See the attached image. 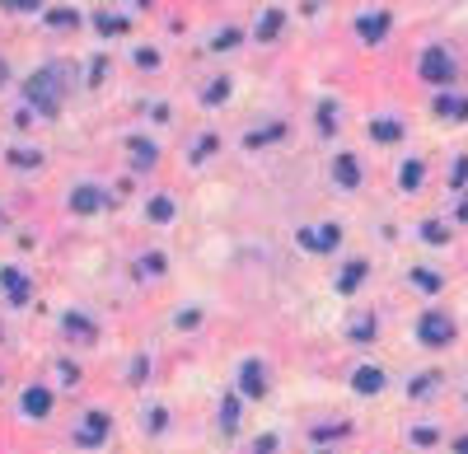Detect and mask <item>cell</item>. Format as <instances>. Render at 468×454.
<instances>
[{
    "label": "cell",
    "mask_w": 468,
    "mask_h": 454,
    "mask_svg": "<svg viewBox=\"0 0 468 454\" xmlns=\"http://www.w3.org/2000/svg\"><path fill=\"white\" fill-rule=\"evenodd\" d=\"M421 75L431 84H449V75H454V66H449V56L441 52V47H431V52L421 56Z\"/></svg>",
    "instance_id": "obj_1"
},
{
    "label": "cell",
    "mask_w": 468,
    "mask_h": 454,
    "mask_svg": "<svg viewBox=\"0 0 468 454\" xmlns=\"http://www.w3.org/2000/svg\"><path fill=\"white\" fill-rule=\"evenodd\" d=\"M449 337H454V323L445 319V314H426V319H421V342H426V347H441Z\"/></svg>",
    "instance_id": "obj_2"
},
{
    "label": "cell",
    "mask_w": 468,
    "mask_h": 454,
    "mask_svg": "<svg viewBox=\"0 0 468 454\" xmlns=\"http://www.w3.org/2000/svg\"><path fill=\"white\" fill-rule=\"evenodd\" d=\"M104 435H108V417L104 412H89L84 417V431H80V445H99Z\"/></svg>",
    "instance_id": "obj_3"
},
{
    "label": "cell",
    "mask_w": 468,
    "mask_h": 454,
    "mask_svg": "<svg viewBox=\"0 0 468 454\" xmlns=\"http://www.w3.org/2000/svg\"><path fill=\"white\" fill-rule=\"evenodd\" d=\"M300 243H305V248H314V253L338 248V230H333V225H328V230H305V235H300Z\"/></svg>",
    "instance_id": "obj_4"
},
{
    "label": "cell",
    "mask_w": 468,
    "mask_h": 454,
    "mask_svg": "<svg viewBox=\"0 0 468 454\" xmlns=\"http://www.w3.org/2000/svg\"><path fill=\"white\" fill-rule=\"evenodd\" d=\"M47 407H52V394H47V389H28L24 394V412L28 417H47Z\"/></svg>",
    "instance_id": "obj_5"
},
{
    "label": "cell",
    "mask_w": 468,
    "mask_h": 454,
    "mask_svg": "<svg viewBox=\"0 0 468 454\" xmlns=\"http://www.w3.org/2000/svg\"><path fill=\"white\" fill-rule=\"evenodd\" d=\"M0 281H5V291H10V300H14V304H19V300H28V281H24V276H19L14 267L0 272Z\"/></svg>",
    "instance_id": "obj_6"
},
{
    "label": "cell",
    "mask_w": 468,
    "mask_h": 454,
    "mask_svg": "<svg viewBox=\"0 0 468 454\" xmlns=\"http://www.w3.org/2000/svg\"><path fill=\"white\" fill-rule=\"evenodd\" d=\"M356 389L361 394H379L384 389V374L375 370V366H365V370H356Z\"/></svg>",
    "instance_id": "obj_7"
},
{
    "label": "cell",
    "mask_w": 468,
    "mask_h": 454,
    "mask_svg": "<svg viewBox=\"0 0 468 454\" xmlns=\"http://www.w3.org/2000/svg\"><path fill=\"white\" fill-rule=\"evenodd\" d=\"M338 183H347V187L361 183V169H356V160H351V155H342V160H338Z\"/></svg>",
    "instance_id": "obj_8"
},
{
    "label": "cell",
    "mask_w": 468,
    "mask_h": 454,
    "mask_svg": "<svg viewBox=\"0 0 468 454\" xmlns=\"http://www.w3.org/2000/svg\"><path fill=\"white\" fill-rule=\"evenodd\" d=\"M370 132H375V141H398V136H403V127H398L393 117H379V122H375Z\"/></svg>",
    "instance_id": "obj_9"
},
{
    "label": "cell",
    "mask_w": 468,
    "mask_h": 454,
    "mask_svg": "<svg viewBox=\"0 0 468 454\" xmlns=\"http://www.w3.org/2000/svg\"><path fill=\"white\" fill-rule=\"evenodd\" d=\"M384 28H389V14H370V19H361L365 38H384Z\"/></svg>",
    "instance_id": "obj_10"
},
{
    "label": "cell",
    "mask_w": 468,
    "mask_h": 454,
    "mask_svg": "<svg viewBox=\"0 0 468 454\" xmlns=\"http://www.w3.org/2000/svg\"><path fill=\"white\" fill-rule=\"evenodd\" d=\"M244 394H262V366H244Z\"/></svg>",
    "instance_id": "obj_11"
},
{
    "label": "cell",
    "mask_w": 468,
    "mask_h": 454,
    "mask_svg": "<svg viewBox=\"0 0 468 454\" xmlns=\"http://www.w3.org/2000/svg\"><path fill=\"white\" fill-rule=\"evenodd\" d=\"M361 276H365V263H351V267L342 272V291H356V286H361Z\"/></svg>",
    "instance_id": "obj_12"
},
{
    "label": "cell",
    "mask_w": 468,
    "mask_h": 454,
    "mask_svg": "<svg viewBox=\"0 0 468 454\" xmlns=\"http://www.w3.org/2000/svg\"><path fill=\"white\" fill-rule=\"evenodd\" d=\"M94 206H99V192H94V187H80L75 192V211H94Z\"/></svg>",
    "instance_id": "obj_13"
},
{
    "label": "cell",
    "mask_w": 468,
    "mask_h": 454,
    "mask_svg": "<svg viewBox=\"0 0 468 454\" xmlns=\"http://www.w3.org/2000/svg\"><path fill=\"white\" fill-rule=\"evenodd\" d=\"M150 215H155V220H169V215H174V202H169V197L150 202Z\"/></svg>",
    "instance_id": "obj_14"
},
{
    "label": "cell",
    "mask_w": 468,
    "mask_h": 454,
    "mask_svg": "<svg viewBox=\"0 0 468 454\" xmlns=\"http://www.w3.org/2000/svg\"><path fill=\"white\" fill-rule=\"evenodd\" d=\"M417 183H421V164H408V169H403V187H417Z\"/></svg>",
    "instance_id": "obj_15"
},
{
    "label": "cell",
    "mask_w": 468,
    "mask_h": 454,
    "mask_svg": "<svg viewBox=\"0 0 468 454\" xmlns=\"http://www.w3.org/2000/svg\"><path fill=\"white\" fill-rule=\"evenodd\" d=\"M417 286H421V291H436L441 276H436V272H417Z\"/></svg>",
    "instance_id": "obj_16"
},
{
    "label": "cell",
    "mask_w": 468,
    "mask_h": 454,
    "mask_svg": "<svg viewBox=\"0 0 468 454\" xmlns=\"http://www.w3.org/2000/svg\"><path fill=\"white\" fill-rule=\"evenodd\" d=\"M234 417H239V403H225V417H220V427H225V431H234Z\"/></svg>",
    "instance_id": "obj_17"
},
{
    "label": "cell",
    "mask_w": 468,
    "mask_h": 454,
    "mask_svg": "<svg viewBox=\"0 0 468 454\" xmlns=\"http://www.w3.org/2000/svg\"><path fill=\"white\" fill-rule=\"evenodd\" d=\"M459 454H468V435H464V440H459Z\"/></svg>",
    "instance_id": "obj_18"
},
{
    "label": "cell",
    "mask_w": 468,
    "mask_h": 454,
    "mask_svg": "<svg viewBox=\"0 0 468 454\" xmlns=\"http://www.w3.org/2000/svg\"><path fill=\"white\" fill-rule=\"evenodd\" d=\"M459 215H464V220H468V202H464V211H459Z\"/></svg>",
    "instance_id": "obj_19"
}]
</instances>
